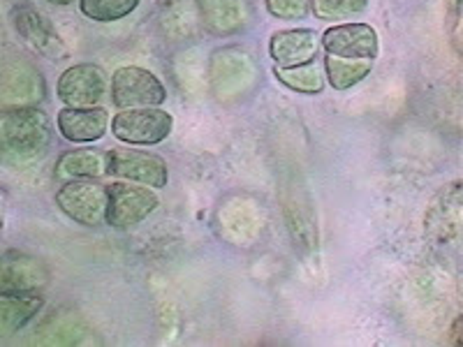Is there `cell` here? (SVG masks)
<instances>
[{"label":"cell","mask_w":463,"mask_h":347,"mask_svg":"<svg viewBox=\"0 0 463 347\" xmlns=\"http://www.w3.org/2000/svg\"><path fill=\"white\" fill-rule=\"evenodd\" d=\"M158 209V195L148 185H132L126 181H114L107 185L105 222L116 230H128L146 220Z\"/></svg>","instance_id":"obj_5"},{"label":"cell","mask_w":463,"mask_h":347,"mask_svg":"<svg viewBox=\"0 0 463 347\" xmlns=\"http://www.w3.org/2000/svg\"><path fill=\"white\" fill-rule=\"evenodd\" d=\"M139 0H80V7L89 19L100 23L118 22L137 10Z\"/></svg>","instance_id":"obj_23"},{"label":"cell","mask_w":463,"mask_h":347,"mask_svg":"<svg viewBox=\"0 0 463 347\" xmlns=\"http://www.w3.org/2000/svg\"><path fill=\"white\" fill-rule=\"evenodd\" d=\"M326 81L334 90H347L364 81L373 70V61L369 58H338L326 53L325 56Z\"/></svg>","instance_id":"obj_18"},{"label":"cell","mask_w":463,"mask_h":347,"mask_svg":"<svg viewBox=\"0 0 463 347\" xmlns=\"http://www.w3.org/2000/svg\"><path fill=\"white\" fill-rule=\"evenodd\" d=\"M14 19V28L19 33L24 42L40 56L49 58V61H63L68 58V47H65L63 37L58 35L53 23L49 22L43 12L33 10V7H19L12 14Z\"/></svg>","instance_id":"obj_10"},{"label":"cell","mask_w":463,"mask_h":347,"mask_svg":"<svg viewBox=\"0 0 463 347\" xmlns=\"http://www.w3.org/2000/svg\"><path fill=\"white\" fill-rule=\"evenodd\" d=\"M109 130V111L105 107H63L58 111V132L72 144L100 142Z\"/></svg>","instance_id":"obj_15"},{"label":"cell","mask_w":463,"mask_h":347,"mask_svg":"<svg viewBox=\"0 0 463 347\" xmlns=\"http://www.w3.org/2000/svg\"><path fill=\"white\" fill-rule=\"evenodd\" d=\"M56 204L74 222L95 227L105 222L107 188L98 179H68L56 192Z\"/></svg>","instance_id":"obj_6"},{"label":"cell","mask_w":463,"mask_h":347,"mask_svg":"<svg viewBox=\"0 0 463 347\" xmlns=\"http://www.w3.org/2000/svg\"><path fill=\"white\" fill-rule=\"evenodd\" d=\"M58 100L65 107H95L107 93V72L100 65L80 63L65 70L56 86Z\"/></svg>","instance_id":"obj_9"},{"label":"cell","mask_w":463,"mask_h":347,"mask_svg":"<svg viewBox=\"0 0 463 347\" xmlns=\"http://www.w3.org/2000/svg\"><path fill=\"white\" fill-rule=\"evenodd\" d=\"M200 12L213 35H234L248 26V0H200Z\"/></svg>","instance_id":"obj_16"},{"label":"cell","mask_w":463,"mask_h":347,"mask_svg":"<svg viewBox=\"0 0 463 347\" xmlns=\"http://www.w3.org/2000/svg\"><path fill=\"white\" fill-rule=\"evenodd\" d=\"M52 146V121L40 107L0 111V163L24 169L43 160Z\"/></svg>","instance_id":"obj_1"},{"label":"cell","mask_w":463,"mask_h":347,"mask_svg":"<svg viewBox=\"0 0 463 347\" xmlns=\"http://www.w3.org/2000/svg\"><path fill=\"white\" fill-rule=\"evenodd\" d=\"M320 44L326 53L338 58H369L375 61L380 52L378 33L369 23H338L325 31Z\"/></svg>","instance_id":"obj_11"},{"label":"cell","mask_w":463,"mask_h":347,"mask_svg":"<svg viewBox=\"0 0 463 347\" xmlns=\"http://www.w3.org/2000/svg\"><path fill=\"white\" fill-rule=\"evenodd\" d=\"M269 14L280 22H297L311 12V0H264Z\"/></svg>","instance_id":"obj_24"},{"label":"cell","mask_w":463,"mask_h":347,"mask_svg":"<svg viewBox=\"0 0 463 347\" xmlns=\"http://www.w3.org/2000/svg\"><path fill=\"white\" fill-rule=\"evenodd\" d=\"M56 174L61 179H100L107 174V153L98 148L63 153L58 158Z\"/></svg>","instance_id":"obj_17"},{"label":"cell","mask_w":463,"mask_h":347,"mask_svg":"<svg viewBox=\"0 0 463 347\" xmlns=\"http://www.w3.org/2000/svg\"><path fill=\"white\" fill-rule=\"evenodd\" d=\"M320 52V35L313 28H289L279 31L269 40V56L276 68H299L316 61Z\"/></svg>","instance_id":"obj_13"},{"label":"cell","mask_w":463,"mask_h":347,"mask_svg":"<svg viewBox=\"0 0 463 347\" xmlns=\"http://www.w3.org/2000/svg\"><path fill=\"white\" fill-rule=\"evenodd\" d=\"M47 268L31 255L10 253L0 255V295H31L47 285Z\"/></svg>","instance_id":"obj_12"},{"label":"cell","mask_w":463,"mask_h":347,"mask_svg":"<svg viewBox=\"0 0 463 347\" xmlns=\"http://www.w3.org/2000/svg\"><path fill=\"white\" fill-rule=\"evenodd\" d=\"M47 3H52V5L65 7V5H70V3H74V0H47Z\"/></svg>","instance_id":"obj_26"},{"label":"cell","mask_w":463,"mask_h":347,"mask_svg":"<svg viewBox=\"0 0 463 347\" xmlns=\"http://www.w3.org/2000/svg\"><path fill=\"white\" fill-rule=\"evenodd\" d=\"M461 181L445 185L427 211V234L438 243H449L461 231Z\"/></svg>","instance_id":"obj_14"},{"label":"cell","mask_w":463,"mask_h":347,"mask_svg":"<svg viewBox=\"0 0 463 347\" xmlns=\"http://www.w3.org/2000/svg\"><path fill=\"white\" fill-rule=\"evenodd\" d=\"M369 10V0H311V12L320 22H347Z\"/></svg>","instance_id":"obj_22"},{"label":"cell","mask_w":463,"mask_h":347,"mask_svg":"<svg viewBox=\"0 0 463 347\" xmlns=\"http://www.w3.org/2000/svg\"><path fill=\"white\" fill-rule=\"evenodd\" d=\"M174 118L160 107L121 109L111 118V135L130 146H153L172 135Z\"/></svg>","instance_id":"obj_2"},{"label":"cell","mask_w":463,"mask_h":347,"mask_svg":"<svg viewBox=\"0 0 463 347\" xmlns=\"http://www.w3.org/2000/svg\"><path fill=\"white\" fill-rule=\"evenodd\" d=\"M255 63L250 53L239 47L218 49L211 56L209 80L211 90L216 93L218 100H234L250 90L255 84Z\"/></svg>","instance_id":"obj_3"},{"label":"cell","mask_w":463,"mask_h":347,"mask_svg":"<svg viewBox=\"0 0 463 347\" xmlns=\"http://www.w3.org/2000/svg\"><path fill=\"white\" fill-rule=\"evenodd\" d=\"M43 308V296L31 295H0V333H12L22 329L37 311Z\"/></svg>","instance_id":"obj_19"},{"label":"cell","mask_w":463,"mask_h":347,"mask_svg":"<svg viewBox=\"0 0 463 347\" xmlns=\"http://www.w3.org/2000/svg\"><path fill=\"white\" fill-rule=\"evenodd\" d=\"M285 216H288L289 234L295 239V246L304 255L317 253V225L311 213V206L301 204L299 197L285 204Z\"/></svg>","instance_id":"obj_20"},{"label":"cell","mask_w":463,"mask_h":347,"mask_svg":"<svg viewBox=\"0 0 463 347\" xmlns=\"http://www.w3.org/2000/svg\"><path fill=\"white\" fill-rule=\"evenodd\" d=\"M448 14L454 52L461 53V0H448Z\"/></svg>","instance_id":"obj_25"},{"label":"cell","mask_w":463,"mask_h":347,"mask_svg":"<svg viewBox=\"0 0 463 347\" xmlns=\"http://www.w3.org/2000/svg\"><path fill=\"white\" fill-rule=\"evenodd\" d=\"M165 100H167V90L151 70L126 65L111 74V102L116 109L160 107Z\"/></svg>","instance_id":"obj_4"},{"label":"cell","mask_w":463,"mask_h":347,"mask_svg":"<svg viewBox=\"0 0 463 347\" xmlns=\"http://www.w3.org/2000/svg\"><path fill=\"white\" fill-rule=\"evenodd\" d=\"M107 174L148 188H165L169 181L167 163L156 153L137 151V148L107 151Z\"/></svg>","instance_id":"obj_7"},{"label":"cell","mask_w":463,"mask_h":347,"mask_svg":"<svg viewBox=\"0 0 463 347\" xmlns=\"http://www.w3.org/2000/svg\"><path fill=\"white\" fill-rule=\"evenodd\" d=\"M47 95L44 77L26 61H12L0 68V107H37Z\"/></svg>","instance_id":"obj_8"},{"label":"cell","mask_w":463,"mask_h":347,"mask_svg":"<svg viewBox=\"0 0 463 347\" xmlns=\"http://www.w3.org/2000/svg\"><path fill=\"white\" fill-rule=\"evenodd\" d=\"M274 72L276 80L283 86H288L289 90H295V93L316 95L322 93V89H325V72H322V68L316 61L299 65V68H276Z\"/></svg>","instance_id":"obj_21"}]
</instances>
